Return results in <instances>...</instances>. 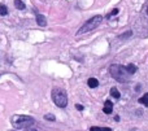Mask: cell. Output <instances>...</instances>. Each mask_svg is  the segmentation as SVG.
I'll list each match as a JSON object with an SVG mask.
<instances>
[{
	"label": "cell",
	"instance_id": "obj_1",
	"mask_svg": "<svg viewBox=\"0 0 148 131\" xmlns=\"http://www.w3.org/2000/svg\"><path fill=\"white\" fill-rule=\"evenodd\" d=\"M109 73L113 78H114L117 82L121 83H125L129 81V73L126 70V66H121V65H110L109 68Z\"/></svg>",
	"mask_w": 148,
	"mask_h": 131
},
{
	"label": "cell",
	"instance_id": "obj_10",
	"mask_svg": "<svg viewBox=\"0 0 148 131\" xmlns=\"http://www.w3.org/2000/svg\"><path fill=\"white\" fill-rule=\"evenodd\" d=\"M90 131H112V129L109 127H97V126H91Z\"/></svg>",
	"mask_w": 148,
	"mask_h": 131
},
{
	"label": "cell",
	"instance_id": "obj_17",
	"mask_svg": "<svg viewBox=\"0 0 148 131\" xmlns=\"http://www.w3.org/2000/svg\"><path fill=\"white\" fill-rule=\"evenodd\" d=\"M75 108L78 109V111H83V106H82V105H79V104H77V105H75Z\"/></svg>",
	"mask_w": 148,
	"mask_h": 131
},
{
	"label": "cell",
	"instance_id": "obj_19",
	"mask_svg": "<svg viewBox=\"0 0 148 131\" xmlns=\"http://www.w3.org/2000/svg\"><path fill=\"white\" fill-rule=\"evenodd\" d=\"M147 14H148V8H147Z\"/></svg>",
	"mask_w": 148,
	"mask_h": 131
},
{
	"label": "cell",
	"instance_id": "obj_20",
	"mask_svg": "<svg viewBox=\"0 0 148 131\" xmlns=\"http://www.w3.org/2000/svg\"><path fill=\"white\" fill-rule=\"evenodd\" d=\"M12 131H16V130H12Z\"/></svg>",
	"mask_w": 148,
	"mask_h": 131
},
{
	"label": "cell",
	"instance_id": "obj_7",
	"mask_svg": "<svg viewBox=\"0 0 148 131\" xmlns=\"http://www.w3.org/2000/svg\"><path fill=\"white\" fill-rule=\"evenodd\" d=\"M87 85L91 88H96L97 86H99V81H97L96 78H90V79L87 81Z\"/></svg>",
	"mask_w": 148,
	"mask_h": 131
},
{
	"label": "cell",
	"instance_id": "obj_6",
	"mask_svg": "<svg viewBox=\"0 0 148 131\" xmlns=\"http://www.w3.org/2000/svg\"><path fill=\"white\" fill-rule=\"evenodd\" d=\"M103 112H104L105 114H110L113 112V104L110 100H107L104 103V108H103Z\"/></svg>",
	"mask_w": 148,
	"mask_h": 131
},
{
	"label": "cell",
	"instance_id": "obj_11",
	"mask_svg": "<svg viewBox=\"0 0 148 131\" xmlns=\"http://www.w3.org/2000/svg\"><path fill=\"white\" fill-rule=\"evenodd\" d=\"M139 103L143 104V105H146V106H148V92L144 93V95L139 99Z\"/></svg>",
	"mask_w": 148,
	"mask_h": 131
},
{
	"label": "cell",
	"instance_id": "obj_12",
	"mask_svg": "<svg viewBox=\"0 0 148 131\" xmlns=\"http://www.w3.org/2000/svg\"><path fill=\"white\" fill-rule=\"evenodd\" d=\"M14 5H16V8H17V9H21V10L26 8V5L23 4L21 0H14Z\"/></svg>",
	"mask_w": 148,
	"mask_h": 131
},
{
	"label": "cell",
	"instance_id": "obj_18",
	"mask_svg": "<svg viewBox=\"0 0 148 131\" xmlns=\"http://www.w3.org/2000/svg\"><path fill=\"white\" fill-rule=\"evenodd\" d=\"M26 131H33V130H26Z\"/></svg>",
	"mask_w": 148,
	"mask_h": 131
},
{
	"label": "cell",
	"instance_id": "obj_2",
	"mask_svg": "<svg viewBox=\"0 0 148 131\" xmlns=\"http://www.w3.org/2000/svg\"><path fill=\"white\" fill-rule=\"evenodd\" d=\"M34 123H35V121L33 117L22 116V114L12 117V125L14 129H27V127L33 126Z\"/></svg>",
	"mask_w": 148,
	"mask_h": 131
},
{
	"label": "cell",
	"instance_id": "obj_8",
	"mask_svg": "<svg viewBox=\"0 0 148 131\" xmlns=\"http://www.w3.org/2000/svg\"><path fill=\"white\" fill-rule=\"evenodd\" d=\"M126 70H127V73L130 75H133V74H135L136 73V66L134 64H129L127 66H126Z\"/></svg>",
	"mask_w": 148,
	"mask_h": 131
},
{
	"label": "cell",
	"instance_id": "obj_15",
	"mask_svg": "<svg viewBox=\"0 0 148 131\" xmlns=\"http://www.w3.org/2000/svg\"><path fill=\"white\" fill-rule=\"evenodd\" d=\"M117 13H118V9H117V8H114V9H113L112 12H110L109 14H108V18H109V17H112V16H116V14H117Z\"/></svg>",
	"mask_w": 148,
	"mask_h": 131
},
{
	"label": "cell",
	"instance_id": "obj_13",
	"mask_svg": "<svg viewBox=\"0 0 148 131\" xmlns=\"http://www.w3.org/2000/svg\"><path fill=\"white\" fill-rule=\"evenodd\" d=\"M8 14V8L4 4H0V16H7Z\"/></svg>",
	"mask_w": 148,
	"mask_h": 131
},
{
	"label": "cell",
	"instance_id": "obj_3",
	"mask_svg": "<svg viewBox=\"0 0 148 131\" xmlns=\"http://www.w3.org/2000/svg\"><path fill=\"white\" fill-rule=\"evenodd\" d=\"M51 96H52L53 103L56 104L57 106H60V108H65V106L68 105V96H66L65 90H62V88H60V87L52 88Z\"/></svg>",
	"mask_w": 148,
	"mask_h": 131
},
{
	"label": "cell",
	"instance_id": "obj_14",
	"mask_svg": "<svg viewBox=\"0 0 148 131\" xmlns=\"http://www.w3.org/2000/svg\"><path fill=\"white\" fill-rule=\"evenodd\" d=\"M44 118L48 119V121H55V119H56L53 114H46V116H44Z\"/></svg>",
	"mask_w": 148,
	"mask_h": 131
},
{
	"label": "cell",
	"instance_id": "obj_16",
	"mask_svg": "<svg viewBox=\"0 0 148 131\" xmlns=\"http://www.w3.org/2000/svg\"><path fill=\"white\" fill-rule=\"evenodd\" d=\"M131 35V31H129V33H125V34H122V36L121 38H129V36Z\"/></svg>",
	"mask_w": 148,
	"mask_h": 131
},
{
	"label": "cell",
	"instance_id": "obj_4",
	"mask_svg": "<svg viewBox=\"0 0 148 131\" xmlns=\"http://www.w3.org/2000/svg\"><path fill=\"white\" fill-rule=\"evenodd\" d=\"M101 21H103L101 16H95V17H92L91 20H88L84 25H82V27L77 31V35H83V34H86V33H88V31L96 29L97 26L101 23Z\"/></svg>",
	"mask_w": 148,
	"mask_h": 131
},
{
	"label": "cell",
	"instance_id": "obj_9",
	"mask_svg": "<svg viewBox=\"0 0 148 131\" xmlns=\"http://www.w3.org/2000/svg\"><path fill=\"white\" fill-rule=\"evenodd\" d=\"M110 95H112V98H114V99H120V98H121L120 92H118V90H117L116 87H112V88H110Z\"/></svg>",
	"mask_w": 148,
	"mask_h": 131
},
{
	"label": "cell",
	"instance_id": "obj_5",
	"mask_svg": "<svg viewBox=\"0 0 148 131\" xmlns=\"http://www.w3.org/2000/svg\"><path fill=\"white\" fill-rule=\"evenodd\" d=\"M35 20H36V23H38L39 26H42V27H44V26L47 25V20L44 18V16L38 13L36 10H35Z\"/></svg>",
	"mask_w": 148,
	"mask_h": 131
}]
</instances>
